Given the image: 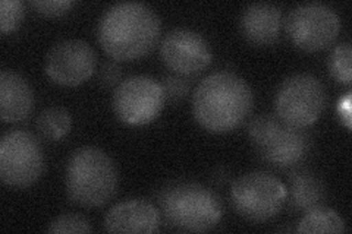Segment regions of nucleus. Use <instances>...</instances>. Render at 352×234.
<instances>
[{"instance_id":"obj_1","label":"nucleus","mask_w":352,"mask_h":234,"mask_svg":"<svg viewBox=\"0 0 352 234\" xmlns=\"http://www.w3.org/2000/svg\"><path fill=\"white\" fill-rule=\"evenodd\" d=\"M98 43L116 60H135L148 54L160 37V19L140 2H120L104 10L97 27Z\"/></svg>"},{"instance_id":"obj_2","label":"nucleus","mask_w":352,"mask_h":234,"mask_svg":"<svg viewBox=\"0 0 352 234\" xmlns=\"http://www.w3.org/2000/svg\"><path fill=\"white\" fill-rule=\"evenodd\" d=\"M254 94L241 76L220 71L206 76L192 95V113L206 130L226 133L236 129L252 110Z\"/></svg>"},{"instance_id":"obj_3","label":"nucleus","mask_w":352,"mask_h":234,"mask_svg":"<svg viewBox=\"0 0 352 234\" xmlns=\"http://www.w3.org/2000/svg\"><path fill=\"white\" fill-rule=\"evenodd\" d=\"M65 186L74 204L103 207L118 191V169L104 151L94 147L78 148L66 164Z\"/></svg>"},{"instance_id":"obj_4","label":"nucleus","mask_w":352,"mask_h":234,"mask_svg":"<svg viewBox=\"0 0 352 234\" xmlns=\"http://www.w3.org/2000/svg\"><path fill=\"white\" fill-rule=\"evenodd\" d=\"M159 204L166 221L181 231H208L219 224L223 215L219 196L194 182H176L163 187Z\"/></svg>"},{"instance_id":"obj_5","label":"nucleus","mask_w":352,"mask_h":234,"mask_svg":"<svg viewBox=\"0 0 352 234\" xmlns=\"http://www.w3.org/2000/svg\"><path fill=\"white\" fill-rule=\"evenodd\" d=\"M248 137L260 157L280 169L298 165L311 150L310 135L302 128L286 125L278 116L261 115L252 119Z\"/></svg>"},{"instance_id":"obj_6","label":"nucleus","mask_w":352,"mask_h":234,"mask_svg":"<svg viewBox=\"0 0 352 234\" xmlns=\"http://www.w3.org/2000/svg\"><path fill=\"white\" fill-rule=\"evenodd\" d=\"M288 189L270 173L252 172L241 176L230 189L236 213L248 221L264 222L280 213Z\"/></svg>"},{"instance_id":"obj_7","label":"nucleus","mask_w":352,"mask_h":234,"mask_svg":"<svg viewBox=\"0 0 352 234\" xmlns=\"http://www.w3.org/2000/svg\"><path fill=\"white\" fill-rule=\"evenodd\" d=\"M326 107V91L316 76L292 75L285 80L274 97L278 117L294 128H307L320 119Z\"/></svg>"},{"instance_id":"obj_8","label":"nucleus","mask_w":352,"mask_h":234,"mask_svg":"<svg viewBox=\"0 0 352 234\" xmlns=\"http://www.w3.org/2000/svg\"><path fill=\"white\" fill-rule=\"evenodd\" d=\"M44 169L43 148L27 130H9L0 141V179L14 189L36 183Z\"/></svg>"},{"instance_id":"obj_9","label":"nucleus","mask_w":352,"mask_h":234,"mask_svg":"<svg viewBox=\"0 0 352 234\" xmlns=\"http://www.w3.org/2000/svg\"><path fill=\"white\" fill-rule=\"evenodd\" d=\"M285 31L295 47L318 51L329 47L340 31V19L332 8L323 3H304L286 16Z\"/></svg>"},{"instance_id":"obj_10","label":"nucleus","mask_w":352,"mask_h":234,"mask_svg":"<svg viewBox=\"0 0 352 234\" xmlns=\"http://www.w3.org/2000/svg\"><path fill=\"white\" fill-rule=\"evenodd\" d=\"M162 84L150 76H131L115 88L112 106L116 117L126 125L141 126L156 119L164 106Z\"/></svg>"},{"instance_id":"obj_11","label":"nucleus","mask_w":352,"mask_h":234,"mask_svg":"<svg viewBox=\"0 0 352 234\" xmlns=\"http://www.w3.org/2000/svg\"><path fill=\"white\" fill-rule=\"evenodd\" d=\"M97 56L82 40H65L50 49L44 71L50 81L62 86H76L90 80L96 71Z\"/></svg>"},{"instance_id":"obj_12","label":"nucleus","mask_w":352,"mask_h":234,"mask_svg":"<svg viewBox=\"0 0 352 234\" xmlns=\"http://www.w3.org/2000/svg\"><path fill=\"white\" fill-rule=\"evenodd\" d=\"M160 54L168 68L179 75H197L212 62V50L206 38L192 30L169 31L160 44Z\"/></svg>"},{"instance_id":"obj_13","label":"nucleus","mask_w":352,"mask_h":234,"mask_svg":"<svg viewBox=\"0 0 352 234\" xmlns=\"http://www.w3.org/2000/svg\"><path fill=\"white\" fill-rule=\"evenodd\" d=\"M160 213L148 200L129 199L115 205L104 217L109 233H156L160 229Z\"/></svg>"},{"instance_id":"obj_14","label":"nucleus","mask_w":352,"mask_h":234,"mask_svg":"<svg viewBox=\"0 0 352 234\" xmlns=\"http://www.w3.org/2000/svg\"><path fill=\"white\" fill-rule=\"evenodd\" d=\"M282 12L272 3H252L244 9L239 28L244 38L254 46H269L278 40Z\"/></svg>"},{"instance_id":"obj_15","label":"nucleus","mask_w":352,"mask_h":234,"mask_svg":"<svg viewBox=\"0 0 352 234\" xmlns=\"http://www.w3.org/2000/svg\"><path fill=\"white\" fill-rule=\"evenodd\" d=\"M34 94L24 76L14 71L0 73V117L6 124L21 121L30 116Z\"/></svg>"},{"instance_id":"obj_16","label":"nucleus","mask_w":352,"mask_h":234,"mask_svg":"<svg viewBox=\"0 0 352 234\" xmlns=\"http://www.w3.org/2000/svg\"><path fill=\"white\" fill-rule=\"evenodd\" d=\"M289 205L296 211H308L320 207L326 198L323 180L316 173L298 169L289 174Z\"/></svg>"},{"instance_id":"obj_17","label":"nucleus","mask_w":352,"mask_h":234,"mask_svg":"<svg viewBox=\"0 0 352 234\" xmlns=\"http://www.w3.org/2000/svg\"><path fill=\"white\" fill-rule=\"evenodd\" d=\"M298 233H344L346 231V226L344 218L340 217L336 211L324 208V207H316L308 209L301 218Z\"/></svg>"},{"instance_id":"obj_18","label":"nucleus","mask_w":352,"mask_h":234,"mask_svg":"<svg viewBox=\"0 0 352 234\" xmlns=\"http://www.w3.org/2000/svg\"><path fill=\"white\" fill-rule=\"evenodd\" d=\"M72 128L71 115L62 107L53 106L44 108L37 117V129L47 141H59L68 135Z\"/></svg>"},{"instance_id":"obj_19","label":"nucleus","mask_w":352,"mask_h":234,"mask_svg":"<svg viewBox=\"0 0 352 234\" xmlns=\"http://www.w3.org/2000/svg\"><path fill=\"white\" fill-rule=\"evenodd\" d=\"M351 44L340 43L332 50L329 58V71L335 80L340 84L351 85L352 71H351Z\"/></svg>"},{"instance_id":"obj_20","label":"nucleus","mask_w":352,"mask_h":234,"mask_svg":"<svg viewBox=\"0 0 352 234\" xmlns=\"http://www.w3.org/2000/svg\"><path fill=\"white\" fill-rule=\"evenodd\" d=\"M24 3L19 0H2L0 2V31L2 34L15 31L24 18Z\"/></svg>"},{"instance_id":"obj_21","label":"nucleus","mask_w":352,"mask_h":234,"mask_svg":"<svg viewBox=\"0 0 352 234\" xmlns=\"http://www.w3.org/2000/svg\"><path fill=\"white\" fill-rule=\"evenodd\" d=\"M49 233H90L88 220L80 214H63L54 218L47 227Z\"/></svg>"},{"instance_id":"obj_22","label":"nucleus","mask_w":352,"mask_h":234,"mask_svg":"<svg viewBox=\"0 0 352 234\" xmlns=\"http://www.w3.org/2000/svg\"><path fill=\"white\" fill-rule=\"evenodd\" d=\"M31 6L44 16H60L75 6L72 0H32Z\"/></svg>"},{"instance_id":"obj_23","label":"nucleus","mask_w":352,"mask_h":234,"mask_svg":"<svg viewBox=\"0 0 352 234\" xmlns=\"http://www.w3.org/2000/svg\"><path fill=\"white\" fill-rule=\"evenodd\" d=\"M162 88L164 93V98L170 100V102H179L184 97H186L190 91V84L179 76L169 75L163 80Z\"/></svg>"},{"instance_id":"obj_24","label":"nucleus","mask_w":352,"mask_h":234,"mask_svg":"<svg viewBox=\"0 0 352 234\" xmlns=\"http://www.w3.org/2000/svg\"><path fill=\"white\" fill-rule=\"evenodd\" d=\"M120 76H122V69L120 66L115 62H107L102 66V71L98 78H100V82L104 86H118V82H120Z\"/></svg>"},{"instance_id":"obj_25","label":"nucleus","mask_w":352,"mask_h":234,"mask_svg":"<svg viewBox=\"0 0 352 234\" xmlns=\"http://www.w3.org/2000/svg\"><path fill=\"white\" fill-rule=\"evenodd\" d=\"M338 113L340 121L345 125L348 130L352 128V113H351V93H346L342 98L338 102Z\"/></svg>"}]
</instances>
